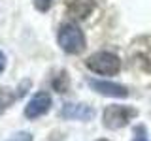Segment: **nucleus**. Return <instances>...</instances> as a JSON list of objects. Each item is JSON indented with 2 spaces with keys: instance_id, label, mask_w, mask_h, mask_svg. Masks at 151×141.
Returning a JSON list of instances; mask_svg holds the SVG:
<instances>
[{
  "instance_id": "11",
  "label": "nucleus",
  "mask_w": 151,
  "mask_h": 141,
  "mask_svg": "<svg viewBox=\"0 0 151 141\" xmlns=\"http://www.w3.org/2000/svg\"><path fill=\"white\" fill-rule=\"evenodd\" d=\"M51 4H53V0H34V8L38 11H47L51 8Z\"/></svg>"
},
{
  "instance_id": "8",
  "label": "nucleus",
  "mask_w": 151,
  "mask_h": 141,
  "mask_svg": "<svg viewBox=\"0 0 151 141\" xmlns=\"http://www.w3.org/2000/svg\"><path fill=\"white\" fill-rule=\"evenodd\" d=\"M13 100H15V94H13L12 90H8V88H0V115L12 105Z\"/></svg>"
},
{
  "instance_id": "12",
  "label": "nucleus",
  "mask_w": 151,
  "mask_h": 141,
  "mask_svg": "<svg viewBox=\"0 0 151 141\" xmlns=\"http://www.w3.org/2000/svg\"><path fill=\"white\" fill-rule=\"evenodd\" d=\"M132 141H149L147 135H145V128L144 126H138V128L134 130V139Z\"/></svg>"
},
{
  "instance_id": "7",
  "label": "nucleus",
  "mask_w": 151,
  "mask_h": 141,
  "mask_svg": "<svg viewBox=\"0 0 151 141\" xmlns=\"http://www.w3.org/2000/svg\"><path fill=\"white\" fill-rule=\"evenodd\" d=\"M94 0H70L66 4V11L76 19H85L94 11Z\"/></svg>"
},
{
  "instance_id": "10",
  "label": "nucleus",
  "mask_w": 151,
  "mask_h": 141,
  "mask_svg": "<svg viewBox=\"0 0 151 141\" xmlns=\"http://www.w3.org/2000/svg\"><path fill=\"white\" fill-rule=\"evenodd\" d=\"M6 141H34V137H32L30 132H17V134H13Z\"/></svg>"
},
{
  "instance_id": "9",
  "label": "nucleus",
  "mask_w": 151,
  "mask_h": 141,
  "mask_svg": "<svg viewBox=\"0 0 151 141\" xmlns=\"http://www.w3.org/2000/svg\"><path fill=\"white\" fill-rule=\"evenodd\" d=\"M68 87H70L68 75H66V72H60V73L53 79V88H55L57 92H66V90H68Z\"/></svg>"
},
{
  "instance_id": "4",
  "label": "nucleus",
  "mask_w": 151,
  "mask_h": 141,
  "mask_svg": "<svg viewBox=\"0 0 151 141\" xmlns=\"http://www.w3.org/2000/svg\"><path fill=\"white\" fill-rule=\"evenodd\" d=\"M49 107H51V96L47 92H36L25 107V117L30 120L38 119V117L45 115L49 111Z\"/></svg>"
},
{
  "instance_id": "3",
  "label": "nucleus",
  "mask_w": 151,
  "mask_h": 141,
  "mask_svg": "<svg viewBox=\"0 0 151 141\" xmlns=\"http://www.w3.org/2000/svg\"><path fill=\"white\" fill-rule=\"evenodd\" d=\"M138 115L136 109L127 105H108L104 109V126L110 130H119L125 128L129 122Z\"/></svg>"
},
{
  "instance_id": "13",
  "label": "nucleus",
  "mask_w": 151,
  "mask_h": 141,
  "mask_svg": "<svg viewBox=\"0 0 151 141\" xmlns=\"http://www.w3.org/2000/svg\"><path fill=\"white\" fill-rule=\"evenodd\" d=\"M4 68H6V55L0 51V73L4 72Z\"/></svg>"
},
{
  "instance_id": "5",
  "label": "nucleus",
  "mask_w": 151,
  "mask_h": 141,
  "mask_svg": "<svg viewBox=\"0 0 151 141\" xmlns=\"http://www.w3.org/2000/svg\"><path fill=\"white\" fill-rule=\"evenodd\" d=\"M60 117L68 120H91L94 117V109L87 103H64Z\"/></svg>"
},
{
  "instance_id": "1",
  "label": "nucleus",
  "mask_w": 151,
  "mask_h": 141,
  "mask_svg": "<svg viewBox=\"0 0 151 141\" xmlns=\"http://www.w3.org/2000/svg\"><path fill=\"white\" fill-rule=\"evenodd\" d=\"M57 40H59L60 49L70 55H79L85 49V36H83L81 28L72 25V23H66V25L59 28Z\"/></svg>"
},
{
  "instance_id": "2",
  "label": "nucleus",
  "mask_w": 151,
  "mask_h": 141,
  "mask_svg": "<svg viewBox=\"0 0 151 141\" xmlns=\"http://www.w3.org/2000/svg\"><path fill=\"white\" fill-rule=\"evenodd\" d=\"M85 66H87L91 72L100 73V75H115L121 70V60L117 55L108 53V51H100V53L91 55L87 60H85Z\"/></svg>"
},
{
  "instance_id": "14",
  "label": "nucleus",
  "mask_w": 151,
  "mask_h": 141,
  "mask_svg": "<svg viewBox=\"0 0 151 141\" xmlns=\"http://www.w3.org/2000/svg\"><path fill=\"white\" fill-rule=\"evenodd\" d=\"M96 141H110V139H96Z\"/></svg>"
},
{
  "instance_id": "6",
  "label": "nucleus",
  "mask_w": 151,
  "mask_h": 141,
  "mask_svg": "<svg viewBox=\"0 0 151 141\" xmlns=\"http://www.w3.org/2000/svg\"><path fill=\"white\" fill-rule=\"evenodd\" d=\"M89 85H91L93 90H96L102 96H110V98H127L129 96V90L127 87L111 81H98V79H89Z\"/></svg>"
}]
</instances>
